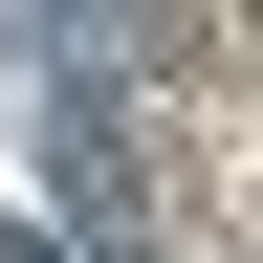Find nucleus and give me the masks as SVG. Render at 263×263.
Wrapping results in <instances>:
<instances>
[{
	"label": "nucleus",
	"mask_w": 263,
	"mask_h": 263,
	"mask_svg": "<svg viewBox=\"0 0 263 263\" xmlns=\"http://www.w3.org/2000/svg\"><path fill=\"white\" fill-rule=\"evenodd\" d=\"M44 176L88 197V219H132V154H110V110H44Z\"/></svg>",
	"instance_id": "1"
}]
</instances>
